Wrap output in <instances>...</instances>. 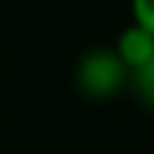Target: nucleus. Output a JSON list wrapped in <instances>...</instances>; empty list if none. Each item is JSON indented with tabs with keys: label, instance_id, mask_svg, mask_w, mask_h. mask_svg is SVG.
<instances>
[{
	"label": "nucleus",
	"instance_id": "1",
	"mask_svg": "<svg viewBox=\"0 0 154 154\" xmlns=\"http://www.w3.org/2000/svg\"><path fill=\"white\" fill-rule=\"evenodd\" d=\"M72 80H74V88L88 100H114L131 83V72L117 57L114 49L94 46L77 57Z\"/></svg>",
	"mask_w": 154,
	"mask_h": 154
},
{
	"label": "nucleus",
	"instance_id": "2",
	"mask_svg": "<svg viewBox=\"0 0 154 154\" xmlns=\"http://www.w3.org/2000/svg\"><path fill=\"white\" fill-rule=\"evenodd\" d=\"M114 51H117V57L126 63L128 72H137V69L143 66V63H149L151 54H154V34L146 32L137 23H131V26H126L117 34Z\"/></svg>",
	"mask_w": 154,
	"mask_h": 154
},
{
	"label": "nucleus",
	"instance_id": "3",
	"mask_svg": "<svg viewBox=\"0 0 154 154\" xmlns=\"http://www.w3.org/2000/svg\"><path fill=\"white\" fill-rule=\"evenodd\" d=\"M131 88H134L140 103L149 111H154V54H151L149 63H143V66L137 69V72H131Z\"/></svg>",
	"mask_w": 154,
	"mask_h": 154
},
{
	"label": "nucleus",
	"instance_id": "4",
	"mask_svg": "<svg viewBox=\"0 0 154 154\" xmlns=\"http://www.w3.org/2000/svg\"><path fill=\"white\" fill-rule=\"evenodd\" d=\"M131 17L137 26L154 34V0H131Z\"/></svg>",
	"mask_w": 154,
	"mask_h": 154
}]
</instances>
